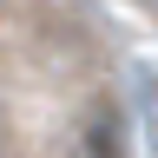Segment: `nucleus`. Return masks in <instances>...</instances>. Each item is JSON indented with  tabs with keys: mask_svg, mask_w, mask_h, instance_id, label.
<instances>
[{
	"mask_svg": "<svg viewBox=\"0 0 158 158\" xmlns=\"http://www.w3.org/2000/svg\"><path fill=\"white\" fill-rule=\"evenodd\" d=\"M86 158H118V125H112V118H92V132H86Z\"/></svg>",
	"mask_w": 158,
	"mask_h": 158,
	"instance_id": "f257e3e1",
	"label": "nucleus"
}]
</instances>
